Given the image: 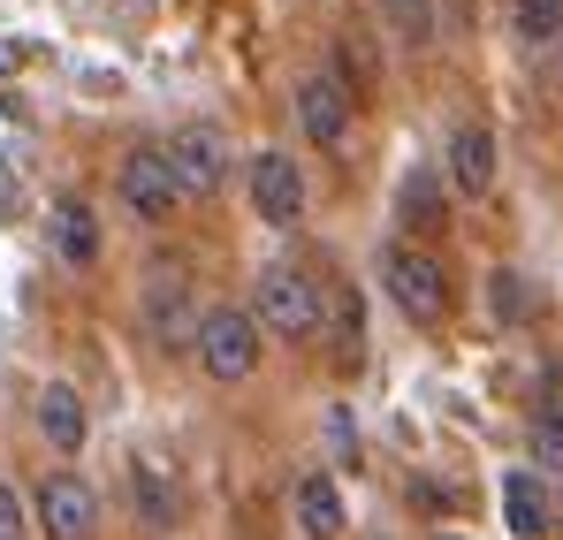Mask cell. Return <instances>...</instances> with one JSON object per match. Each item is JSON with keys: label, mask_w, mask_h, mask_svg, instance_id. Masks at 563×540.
<instances>
[{"label": "cell", "mask_w": 563, "mask_h": 540, "mask_svg": "<svg viewBox=\"0 0 563 540\" xmlns=\"http://www.w3.org/2000/svg\"><path fill=\"white\" fill-rule=\"evenodd\" d=\"M244 312L260 320V335H275V343H305V335H320V320H328V289H320L312 274H297V267H267Z\"/></svg>", "instance_id": "cell-1"}, {"label": "cell", "mask_w": 563, "mask_h": 540, "mask_svg": "<svg viewBox=\"0 0 563 540\" xmlns=\"http://www.w3.org/2000/svg\"><path fill=\"white\" fill-rule=\"evenodd\" d=\"M380 289H388V305L404 312V320H419V328H434L442 312H450V274H442V252H427V244H388L380 252Z\"/></svg>", "instance_id": "cell-2"}, {"label": "cell", "mask_w": 563, "mask_h": 540, "mask_svg": "<svg viewBox=\"0 0 563 540\" xmlns=\"http://www.w3.org/2000/svg\"><path fill=\"white\" fill-rule=\"evenodd\" d=\"M190 359H198V373H206V381H221V388L252 381V373H260V320H252L244 305H213V312L198 320Z\"/></svg>", "instance_id": "cell-3"}, {"label": "cell", "mask_w": 563, "mask_h": 540, "mask_svg": "<svg viewBox=\"0 0 563 540\" xmlns=\"http://www.w3.org/2000/svg\"><path fill=\"white\" fill-rule=\"evenodd\" d=\"M114 198H122L145 229H161V221L184 213V190H176V168H168L161 145H130V153H122V168H114Z\"/></svg>", "instance_id": "cell-4"}, {"label": "cell", "mask_w": 563, "mask_h": 540, "mask_svg": "<svg viewBox=\"0 0 563 540\" xmlns=\"http://www.w3.org/2000/svg\"><path fill=\"white\" fill-rule=\"evenodd\" d=\"M137 305H145V328H153L161 351H190V343H198V320H206V312H198V289H190V274L176 267V260L145 274V297H137Z\"/></svg>", "instance_id": "cell-5"}, {"label": "cell", "mask_w": 563, "mask_h": 540, "mask_svg": "<svg viewBox=\"0 0 563 540\" xmlns=\"http://www.w3.org/2000/svg\"><path fill=\"white\" fill-rule=\"evenodd\" d=\"M161 153H168V168H176V190H184V198H213V190L229 183V137H221L213 122H184Z\"/></svg>", "instance_id": "cell-6"}, {"label": "cell", "mask_w": 563, "mask_h": 540, "mask_svg": "<svg viewBox=\"0 0 563 540\" xmlns=\"http://www.w3.org/2000/svg\"><path fill=\"white\" fill-rule=\"evenodd\" d=\"M31 518L46 526V540H92L99 533V495H92V480H77V472H46V480H38Z\"/></svg>", "instance_id": "cell-7"}, {"label": "cell", "mask_w": 563, "mask_h": 540, "mask_svg": "<svg viewBox=\"0 0 563 540\" xmlns=\"http://www.w3.org/2000/svg\"><path fill=\"white\" fill-rule=\"evenodd\" d=\"M252 213L267 221V229H297L305 221V168L267 145V153H252Z\"/></svg>", "instance_id": "cell-8"}, {"label": "cell", "mask_w": 563, "mask_h": 540, "mask_svg": "<svg viewBox=\"0 0 563 540\" xmlns=\"http://www.w3.org/2000/svg\"><path fill=\"white\" fill-rule=\"evenodd\" d=\"M289 526L305 540H343L351 526V510H343V487L312 464V472H297V487H289Z\"/></svg>", "instance_id": "cell-9"}, {"label": "cell", "mask_w": 563, "mask_h": 540, "mask_svg": "<svg viewBox=\"0 0 563 540\" xmlns=\"http://www.w3.org/2000/svg\"><path fill=\"white\" fill-rule=\"evenodd\" d=\"M297 130L312 137V145H343V130H351V85L343 77H305L297 85Z\"/></svg>", "instance_id": "cell-10"}, {"label": "cell", "mask_w": 563, "mask_h": 540, "mask_svg": "<svg viewBox=\"0 0 563 540\" xmlns=\"http://www.w3.org/2000/svg\"><path fill=\"white\" fill-rule=\"evenodd\" d=\"M38 434H46V450H62V456L85 450L92 411H85V396H77L69 381H46V388H38Z\"/></svg>", "instance_id": "cell-11"}, {"label": "cell", "mask_w": 563, "mask_h": 540, "mask_svg": "<svg viewBox=\"0 0 563 540\" xmlns=\"http://www.w3.org/2000/svg\"><path fill=\"white\" fill-rule=\"evenodd\" d=\"M503 526L518 540H541L556 526V495H549L541 472H503Z\"/></svg>", "instance_id": "cell-12"}, {"label": "cell", "mask_w": 563, "mask_h": 540, "mask_svg": "<svg viewBox=\"0 0 563 540\" xmlns=\"http://www.w3.org/2000/svg\"><path fill=\"white\" fill-rule=\"evenodd\" d=\"M46 244H54L62 267H92V260H99L92 206H85V198H54V206H46Z\"/></svg>", "instance_id": "cell-13"}, {"label": "cell", "mask_w": 563, "mask_h": 540, "mask_svg": "<svg viewBox=\"0 0 563 540\" xmlns=\"http://www.w3.org/2000/svg\"><path fill=\"white\" fill-rule=\"evenodd\" d=\"M450 183L465 198H487L495 190V130L487 122H457L450 130Z\"/></svg>", "instance_id": "cell-14"}, {"label": "cell", "mask_w": 563, "mask_h": 540, "mask_svg": "<svg viewBox=\"0 0 563 540\" xmlns=\"http://www.w3.org/2000/svg\"><path fill=\"white\" fill-rule=\"evenodd\" d=\"M442 221H450V206H442V176H434V168H411V176H404V229H411V244L434 236Z\"/></svg>", "instance_id": "cell-15"}, {"label": "cell", "mask_w": 563, "mask_h": 540, "mask_svg": "<svg viewBox=\"0 0 563 540\" xmlns=\"http://www.w3.org/2000/svg\"><path fill=\"white\" fill-rule=\"evenodd\" d=\"M130 503L145 526H176V487L161 480V464H130Z\"/></svg>", "instance_id": "cell-16"}, {"label": "cell", "mask_w": 563, "mask_h": 540, "mask_svg": "<svg viewBox=\"0 0 563 540\" xmlns=\"http://www.w3.org/2000/svg\"><path fill=\"white\" fill-rule=\"evenodd\" d=\"M510 23L526 46H556L563 38V0H510Z\"/></svg>", "instance_id": "cell-17"}, {"label": "cell", "mask_w": 563, "mask_h": 540, "mask_svg": "<svg viewBox=\"0 0 563 540\" xmlns=\"http://www.w3.org/2000/svg\"><path fill=\"white\" fill-rule=\"evenodd\" d=\"M487 312H495L503 328H518V320L533 312V297H526V274H518V267H495V274H487Z\"/></svg>", "instance_id": "cell-18"}, {"label": "cell", "mask_w": 563, "mask_h": 540, "mask_svg": "<svg viewBox=\"0 0 563 540\" xmlns=\"http://www.w3.org/2000/svg\"><path fill=\"white\" fill-rule=\"evenodd\" d=\"M526 442H533V464H563V411H541L526 427Z\"/></svg>", "instance_id": "cell-19"}, {"label": "cell", "mask_w": 563, "mask_h": 540, "mask_svg": "<svg viewBox=\"0 0 563 540\" xmlns=\"http://www.w3.org/2000/svg\"><path fill=\"white\" fill-rule=\"evenodd\" d=\"M23 533H31V503L0 480V540H23Z\"/></svg>", "instance_id": "cell-20"}, {"label": "cell", "mask_w": 563, "mask_h": 540, "mask_svg": "<svg viewBox=\"0 0 563 540\" xmlns=\"http://www.w3.org/2000/svg\"><path fill=\"white\" fill-rule=\"evenodd\" d=\"M396 23H404V38H434V23H427V0H396Z\"/></svg>", "instance_id": "cell-21"}, {"label": "cell", "mask_w": 563, "mask_h": 540, "mask_svg": "<svg viewBox=\"0 0 563 540\" xmlns=\"http://www.w3.org/2000/svg\"><path fill=\"white\" fill-rule=\"evenodd\" d=\"M434 540H465V533H434Z\"/></svg>", "instance_id": "cell-22"}]
</instances>
